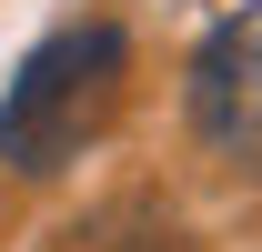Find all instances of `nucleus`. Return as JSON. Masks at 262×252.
I'll return each instance as SVG.
<instances>
[{
  "label": "nucleus",
  "instance_id": "obj_1",
  "mask_svg": "<svg viewBox=\"0 0 262 252\" xmlns=\"http://www.w3.org/2000/svg\"><path fill=\"white\" fill-rule=\"evenodd\" d=\"M121 61H131L121 20H71V31H51L31 61H20L10 101H0V161H10V172H61L101 131V111L121 101Z\"/></svg>",
  "mask_w": 262,
  "mask_h": 252
},
{
  "label": "nucleus",
  "instance_id": "obj_2",
  "mask_svg": "<svg viewBox=\"0 0 262 252\" xmlns=\"http://www.w3.org/2000/svg\"><path fill=\"white\" fill-rule=\"evenodd\" d=\"M182 111H192V131H202L212 161L262 172V0H242L222 31H202L192 81H182Z\"/></svg>",
  "mask_w": 262,
  "mask_h": 252
}]
</instances>
